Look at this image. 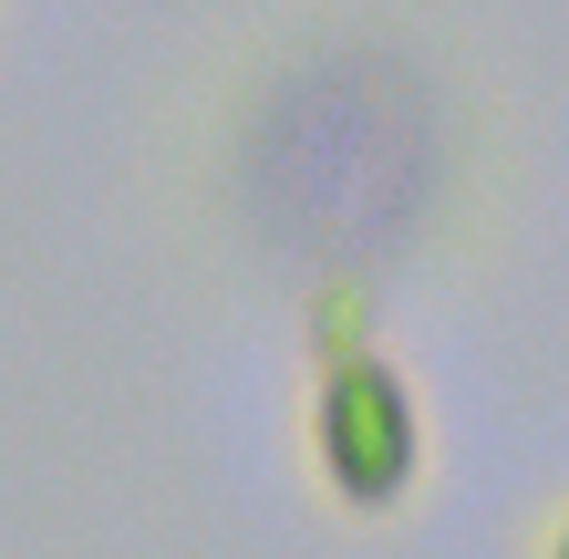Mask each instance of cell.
I'll return each mask as SVG.
<instances>
[{
    "mask_svg": "<svg viewBox=\"0 0 569 559\" xmlns=\"http://www.w3.org/2000/svg\"><path fill=\"white\" fill-rule=\"evenodd\" d=\"M415 456H425V425H415V393L393 383V363L373 352H342L321 383V467L352 508H393L415 487Z\"/></svg>",
    "mask_w": 569,
    "mask_h": 559,
    "instance_id": "cell-1",
    "label": "cell"
},
{
    "mask_svg": "<svg viewBox=\"0 0 569 559\" xmlns=\"http://www.w3.org/2000/svg\"><path fill=\"white\" fill-rule=\"evenodd\" d=\"M549 559H569V529H559V549H549Z\"/></svg>",
    "mask_w": 569,
    "mask_h": 559,
    "instance_id": "cell-2",
    "label": "cell"
}]
</instances>
